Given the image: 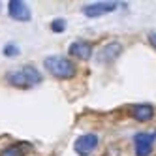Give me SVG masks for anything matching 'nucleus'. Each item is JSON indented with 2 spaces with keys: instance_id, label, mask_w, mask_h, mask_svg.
Masks as SVG:
<instances>
[{
  "instance_id": "nucleus-11",
  "label": "nucleus",
  "mask_w": 156,
  "mask_h": 156,
  "mask_svg": "<svg viewBox=\"0 0 156 156\" xmlns=\"http://www.w3.org/2000/svg\"><path fill=\"white\" fill-rule=\"evenodd\" d=\"M51 30L53 32H64L66 30V19H55L51 23Z\"/></svg>"
},
{
  "instance_id": "nucleus-3",
  "label": "nucleus",
  "mask_w": 156,
  "mask_h": 156,
  "mask_svg": "<svg viewBox=\"0 0 156 156\" xmlns=\"http://www.w3.org/2000/svg\"><path fill=\"white\" fill-rule=\"evenodd\" d=\"M154 141H156V130L154 132H139V133H136V137H133L136 156H151Z\"/></svg>"
},
{
  "instance_id": "nucleus-5",
  "label": "nucleus",
  "mask_w": 156,
  "mask_h": 156,
  "mask_svg": "<svg viewBox=\"0 0 156 156\" xmlns=\"http://www.w3.org/2000/svg\"><path fill=\"white\" fill-rule=\"evenodd\" d=\"M117 2H94V4H87L83 8V13L87 17H102L105 13H111L117 8Z\"/></svg>"
},
{
  "instance_id": "nucleus-12",
  "label": "nucleus",
  "mask_w": 156,
  "mask_h": 156,
  "mask_svg": "<svg viewBox=\"0 0 156 156\" xmlns=\"http://www.w3.org/2000/svg\"><path fill=\"white\" fill-rule=\"evenodd\" d=\"M4 55L6 57H15V55H19V47L15 45V43H8V45L4 47Z\"/></svg>"
},
{
  "instance_id": "nucleus-8",
  "label": "nucleus",
  "mask_w": 156,
  "mask_h": 156,
  "mask_svg": "<svg viewBox=\"0 0 156 156\" xmlns=\"http://www.w3.org/2000/svg\"><path fill=\"white\" fill-rule=\"evenodd\" d=\"M120 53H122V45L119 41H111V43H107V45L100 51L98 58H100V62H113Z\"/></svg>"
},
{
  "instance_id": "nucleus-7",
  "label": "nucleus",
  "mask_w": 156,
  "mask_h": 156,
  "mask_svg": "<svg viewBox=\"0 0 156 156\" xmlns=\"http://www.w3.org/2000/svg\"><path fill=\"white\" fill-rule=\"evenodd\" d=\"M70 55L81 60H88L92 57V43H88L85 40H77L70 45Z\"/></svg>"
},
{
  "instance_id": "nucleus-1",
  "label": "nucleus",
  "mask_w": 156,
  "mask_h": 156,
  "mask_svg": "<svg viewBox=\"0 0 156 156\" xmlns=\"http://www.w3.org/2000/svg\"><path fill=\"white\" fill-rule=\"evenodd\" d=\"M6 81L12 87H17V88H30V87L41 83V73L34 66H25V68H21V70L9 72L6 75Z\"/></svg>"
},
{
  "instance_id": "nucleus-10",
  "label": "nucleus",
  "mask_w": 156,
  "mask_h": 156,
  "mask_svg": "<svg viewBox=\"0 0 156 156\" xmlns=\"http://www.w3.org/2000/svg\"><path fill=\"white\" fill-rule=\"evenodd\" d=\"M30 145L28 143H15V145H9V147H6L2 152H0V156H27L30 152Z\"/></svg>"
},
{
  "instance_id": "nucleus-6",
  "label": "nucleus",
  "mask_w": 156,
  "mask_h": 156,
  "mask_svg": "<svg viewBox=\"0 0 156 156\" xmlns=\"http://www.w3.org/2000/svg\"><path fill=\"white\" fill-rule=\"evenodd\" d=\"M8 12H9V17L15 21H30V17H32L28 6L23 0H12L8 4Z\"/></svg>"
},
{
  "instance_id": "nucleus-4",
  "label": "nucleus",
  "mask_w": 156,
  "mask_h": 156,
  "mask_svg": "<svg viewBox=\"0 0 156 156\" xmlns=\"http://www.w3.org/2000/svg\"><path fill=\"white\" fill-rule=\"evenodd\" d=\"M98 147V136L96 133H83L81 137L75 139L73 149L79 156H88L94 149Z\"/></svg>"
},
{
  "instance_id": "nucleus-13",
  "label": "nucleus",
  "mask_w": 156,
  "mask_h": 156,
  "mask_svg": "<svg viewBox=\"0 0 156 156\" xmlns=\"http://www.w3.org/2000/svg\"><path fill=\"white\" fill-rule=\"evenodd\" d=\"M149 41H151V45L156 49V32H151L149 34Z\"/></svg>"
},
{
  "instance_id": "nucleus-2",
  "label": "nucleus",
  "mask_w": 156,
  "mask_h": 156,
  "mask_svg": "<svg viewBox=\"0 0 156 156\" xmlns=\"http://www.w3.org/2000/svg\"><path fill=\"white\" fill-rule=\"evenodd\" d=\"M43 66L57 79H72L75 75V64L64 57H47L43 60Z\"/></svg>"
},
{
  "instance_id": "nucleus-9",
  "label": "nucleus",
  "mask_w": 156,
  "mask_h": 156,
  "mask_svg": "<svg viewBox=\"0 0 156 156\" xmlns=\"http://www.w3.org/2000/svg\"><path fill=\"white\" fill-rule=\"evenodd\" d=\"M154 115V107L151 104H137V105H133L132 107V117L139 120V122H147L151 120Z\"/></svg>"
}]
</instances>
